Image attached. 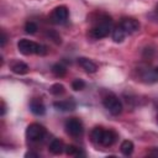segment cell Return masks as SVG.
<instances>
[{
    "instance_id": "15",
    "label": "cell",
    "mask_w": 158,
    "mask_h": 158,
    "mask_svg": "<svg viewBox=\"0 0 158 158\" xmlns=\"http://www.w3.org/2000/svg\"><path fill=\"white\" fill-rule=\"evenodd\" d=\"M133 148H135L133 143H132L131 141H128V139L123 141V142L121 143V146H120L121 153H122L123 156H131V154L133 153Z\"/></svg>"
},
{
    "instance_id": "21",
    "label": "cell",
    "mask_w": 158,
    "mask_h": 158,
    "mask_svg": "<svg viewBox=\"0 0 158 158\" xmlns=\"http://www.w3.org/2000/svg\"><path fill=\"white\" fill-rule=\"evenodd\" d=\"M6 41H7V36H6L5 31H4V30H1V47H4V46H5Z\"/></svg>"
},
{
    "instance_id": "23",
    "label": "cell",
    "mask_w": 158,
    "mask_h": 158,
    "mask_svg": "<svg viewBox=\"0 0 158 158\" xmlns=\"http://www.w3.org/2000/svg\"><path fill=\"white\" fill-rule=\"evenodd\" d=\"M5 111H6V107H5V102L2 101V102H1V115H4Z\"/></svg>"
},
{
    "instance_id": "18",
    "label": "cell",
    "mask_w": 158,
    "mask_h": 158,
    "mask_svg": "<svg viewBox=\"0 0 158 158\" xmlns=\"http://www.w3.org/2000/svg\"><path fill=\"white\" fill-rule=\"evenodd\" d=\"M64 91H65L64 85L63 84H59V83H56V84H53L49 88V93L53 94V95H56V96H59V95L64 94Z\"/></svg>"
},
{
    "instance_id": "2",
    "label": "cell",
    "mask_w": 158,
    "mask_h": 158,
    "mask_svg": "<svg viewBox=\"0 0 158 158\" xmlns=\"http://www.w3.org/2000/svg\"><path fill=\"white\" fill-rule=\"evenodd\" d=\"M90 137L95 144H100L102 147H110L116 142L117 133L112 130H105L104 127H94L90 132Z\"/></svg>"
},
{
    "instance_id": "4",
    "label": "cell",
    "mask_w": 158,
    "mask_h": 158,
    "mask_svg": "<svg viewBox=\"0 0 158 158\" xmlns=\"http://www.w3.org/2000/svg\"><path fill=\"white\" fill-rule=\"evenodd\" d=\"M102 105L114 116H117V115H120L122 112V102L112 93H107L106 95L102 96Z\"/></svg>"
},
{
    "instance_id": "8",
    "label": "cell",
    "mask_w": 158,
    "mask_h": 158,
    "mask_svg": "<svg viewBox=\"0 0 158 158\" xmlns=\"http://www.w3.org/2000/svg\"><path fill=\"white\" fill-rule=\"evenodd\" d=\"M118 26L125 31L126 35H132L139 30V22L133 17H122Z\"/></svg>"
},
{
    "instance_id": "13",
    "label": "cell",
    "mask_w": 158,
    "mask_h": 158,
    "mask_svg": "<svg viewBox=\"0 0 158 158\" xmlns=\"http://www.w3.org/2000/svg\"><path fill=\"white\" fill-rule=\"evenodd\" d=\"M64 148H65V146L63 144V142L60 139H56V138L52 139L48 146V149L52 154H60V153H63Z\"/></svg>"
},
{
    "instance_id": "14",
    "label": "cell",
    "mask_w": 158,
    "mask_h": 158,
    "mask_svg": "<svg viewBox=\"0 0 158 158\" xmlns=\"http://www.w3.org/2000/svg\"><path fill=\"white\" fill-rule=\"evenodd\" d=\"M111 35H112V40L116 42V43H120V42H122L123 40H125V37L127 36L126 33H125V31L117 25V26H115L114 28H112V32H111Z\"/></svg>"
},
{
    "instance_id": "1",
    "label": "cell",
    "mask_w": 158,
    "mask_h": 158,
    "mask_svg": "<svg viewBox=\"0 0 158 158\" xmlns=\"http://www.w3.org/2000/svg\"><path fill=\"white\" fill-rule=\"evenodd\" d=\"M112 32V20L107 15H99L89 30V37L93 40H100L109 36Z\"/></svg>"
},
{
    "instance_id": "25",
    "label": "cell",
    "mask_w": 158,
    "mask_h": 158,
    "mask_svg": "<svg viewBox=\"0 0 158 158\" xmlns=\"http://www.w3.org/2000/svg\"><path fill=\"white\" fill-rule=\"evenodd\" d=\"M157 123H158V115H157Z\"/></svg>"
},
{
    "instance_id": "7",
    "label": "cell",
    "mask_w": 158,
    "mask_h": 158,
    "mask_svg": "<svg viewBox=\"0 0 158 158\" xmlns=\"http://www.w3.org/2000/svg\"><path fill=\"white\" fill-rule=\"evenodd\" d=\"M68 16H69V11H68L67 6L60 5V6H57L53 9V11L51 14V20L56 25H64L68 21Z\"/></svg>"
},
{
    "instance_id": "6",
    "label": "cell",
    "mask_w": 158,
    "mask_h": 158,
    "mask_svg": "<svg viewBox=\"0 0 158 158\" xmlns=\"http://www.w3.org/2000/svg\"><path fill=\"white\" fill-rule=\"evenodd\" d=\"M64 128L67 131V133L72 137H80L84 133V126L83 122L77 118V117H70L65 121L64 123Z\"/></svg>"
},
{
    "instance_id": "16",
    "label": "cell",
    "mask_w": 158,
    "mask_h": 158,
    "mask_svg": "<svg viewBox=\"0 0 158 158\" xmlns=\"http://www.w3.org/2000/svg\"><path fill=\"white\" fill-rule=\"evenodd\" d=\"M52 73L57 77V78H62V77H64L65 75V73H67V68L62 64V63H56L53 67H52Z\"/></svg>"
},
{
    "instance_id": "5",
    "label": "cell",
    "mask_w": 158,
    "mask_h": 158,
    "mask_svg": "<svg viewBox=\"0 0 158 158\" xmlns=\"http://www.w3.org/2000/svg\"><path fill=\"white\" fill-rule=\"evenodd\" d=\"M47 135L46 128L40 123H31L26 128V137L32 143H40L44 139Z\"/></svg>"
},
{
    "instance_id": "11",
    "label": "cell",
    "mask_w": 158,
    "mask_h": 158,
    "mask_svg": "<svg viewBox=\"0 0 158 158\" xmlns=\"http://www.w3.org/2000/svg\"><path fill=\"white\" fill-rule=\"evenodd\" d=\"M53 106L57 109V110H60V111H70V110H74L75 109V102L69 99V100H62V101H56L53 104Z\"/></svg>"
},
{
    "instance_id": "12",
    "label": "cell",
    "mask_w": 158,
    "mask_h": 158,
    "mask_svg": "<svg viewBox=\"0 0 158 158\" xmlns=\"http://www.w3.org/2000/svg\"><path fill=\"white\" fill-rule=\"evenodd\" d=\"M11 70L15 73V74H20V75H22V74H26L27 72H28V65L26 64V63H23V62H21V60H15V62H12L11 63Z\"/></svg>"
},
{
    "instance_id": "24",
    "label": "cell",
    "mask_w": 158,
    "mask_h": 158,
    "mask_svg": "<svg viewBox=\"0 0 158 158\" xmlns=\"http://www.w3.org/2000/svg\"><path fill=\"white\" fill-rule=\"evenodd\" d=\"M156 10H157V12H158V5H157V7H156Z\"/></svg>"
},
{
    "instance_id": "20",
    "label": "cell",
    "mask_w": 158,
    "mask_h": 158,
    "mask_svg": "<svg viewBox=\"0 0 158 158\" xmlns=\"http://www.w3.org/2000/svg\"><path fill=\"white\" fill-rule=\"evenodd\" d=\"M72 88L74 89V90H83L84 88H85V83H84V80H81V79H74L73 80V83H72Z\"/></svg>"
},
{
    "instance_id": "9",
    "label": "cell",
    "mask_w": 158,
    "mask_h": 158,
    "mask_svg": "<svg viewBox=\"0 0 158 158\" xmlns=\"http://www.w3.org/2000/svg\"><path fill=\"white\" fill-rule=\"evenodd\" d=\"M78 64L86 72V73H95L98 70V65L89 58H85V57H80L78 58Z\"/></svg>"
},
{
    "instance_id": "17",
    "label": "cell",
    "mask_w": 158,
    "mask_h": 158,
    "mask_svg": "<svg viewBox=\"0 0 158 158\" xmlns=\"http://www.w3.org/2000/svg\"><path fill=\"white\" fill-rule=\"evenodd\" d=\"M64 152L68 154V156H84V153L81 152V149L77 146H73V144H69V146H65L64 148Z\"/></svg>"
},
{
    "instance_id": "22",
    "label": "cell",
    "mask_w": 158,
    "mask_h": 158,
    "mask_svg": "<svg viewBox=\"0 0 158 158\" xmlns=\"http://www.w3.org/2000/svg\"><path fill=\"white\" fill-rule=\"evenodd\" d=\"M25 156L26 157H38V154L37 153H33V152H27Z\"/></svg>"
},
{
    "instance_id": "19",
    "label": "cell",
    "mask_w": 158,
    "mask_h": 158,
    "mask_svg": "<svg viewBox=\"0 0 158 158\" xmlns=\"http://www.w3.org/2000/svg\"><path fill=\"white\" fill-rule=\"evenodd\" d=\"M37 30H38V27H37V25H36L35 22H32V21L26 22V25H25V31H26V33L33 35V33L37 32Z\"/></svg>"
},
{
    "instance_id": "3",
    "label": "cell",
    "mask_w": 158,
    "mask_h": 158,
    "mask_svg": "<svg viewBox=\"0 0 158 158\" xmlns=\"http://www.w3.org/2000/svg\"><path fill=\"white\" fill-rule=\"evenodd\" d=\"M17 49L20 53L25 54V56H30V54H38V56H43L47 53V48L43 44H40L37 42L30 41L27 38H21L17 42Z\"/></svg>"
},
{
    "instance_id": "10",
    "label": "cell",
    "mask_w": 158,
    "mask_h": 158,
    "mask_svg": "<svg viewBox=\"0 0 158 158\" xmlns=\"http://www.w3.org/2000/svg\"><path fill=\"white\" fill-rule=\"evenodd\" d=\"M30 110L37 116H42L46 112V107L40 99H32L30 102Z\"/></svg>"
}]
</instances>
